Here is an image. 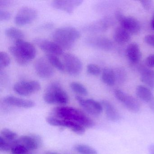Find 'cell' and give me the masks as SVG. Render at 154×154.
Here are the masks:
<instances>
[{"instance_id": "obj_1", "label": "cell", "mask_w": 154, "mask_h": 154, "mask_svg": "<svg viewBox=\"0 0 154 154\" xmlns=\"http://www.w3.org/2000/svg\"><path fill=\"white\" fill-rule=\"evenodd\" d=\"M53 116L76 122L85 128H92L94 122L82 112L73 107L62 106L53 109Z\"/></svg>"}, {"instance_id": "obj_2", "label": "cell", "mask_w": 154, "mask_h": 154, "mask_svg": "<svg viewBox=\"0 0 154 154\" xmlns=\"http://www.w3.org/2000/svg\"><path fill=\"white\" fill-rule=\"evenodd\" d=\"M81 37V33L75 28L64 26L59 28L53 32L52 37L55 43L63 49H70Z\"/></svg>"}, {"instance_id": "obj_3", "label": "cell", "mask_w": 154, "mask_h": 154, "mask_svg": "<svg viewBox=\"0 0 154 154\" xmlns=\"http://www.w3.org/2000/svg\"><path fill=\"white\" fill-rule=\"evenodd\" d=\"M44 100L48 104L64 105L68 102L69 98L60 84L55 82L50 83L47 87Z\"/></svg>"}, {"instance_id": "obj_4", "label": "cell", "mask_w": 154, "mask_h": 154, "mask_svg": "<svg viewBox=\"0 0 154 154\" xmlns=\"http://www.w3.org/2000/svg\"><path fill=\"white\" fill-rule=\"evenodd\" d=\"M46 121L52 126L67 128L78 135H82L85 131V128L76 122L59 119L54 116L48 117L46 118Z\"/></svg>"}, {"instance_id": "obj_5", "label": "cell", "mask_w": 154, "mask_h": 154, "mask_svg": "<svg viewBox=\"0 0 154 154\" xmlns=\"http://www.w3.org/2000/svg\"><path fill=\"white\" fill-rule=\"evenodd\" d=\"M86 45L93 48L103 51H110L113 47L112 41L106 37L103 36L92 35L87 37L84 39Z\"/></svg>"}, {"instance_id": "obj_6", "label": "cell", "mask_w": 154, "mask_h": 154, "mask_svg": "<svg viewBox=\"0 0 154 154\" xmlns=\"http://www.w3.org/2000/svg\"><path fill=\"white\" fill-rule=\"evenodd\" d=\"M114 95L130 111L137 113L140 110V106L138 101L134 97L120 90H116Z\"/></svg>"}, {"instance_id": "obj_7", "label": "cell", "mask_w": 154, "mask_h": 154, "mask_svg": "<svg viewBox=\"0 0 154 154\" xmlns=\"http://www.w3.org/2000/svg\"><path fill=\"white\" fill-rule=\"evenodd\" d=\"M75 99L82 108L92 116H99L103 110L101 103L93 99H85L80 95H76Z\"/></svg>"}, {"instance_id": "obj_8", "label": "cell", "mask_w": 154, "mask_h": 154, "mask_svg": "<svg viewBox=\"0 0 154 154\" xmlns=\"http://www.w3.org/2000/svg\"><path fill=\"white\" fill-rule=\"evenodd\" d=\"M41 85L37 81H20L14 86V90L17 94L21 96H26L38 91Z\"/></svg>"}, {"instance_id": "obj_9", "label": "cell", "mask_w": 154, "mask_h": 154, "mask_svg": "<svg viewBox=\"0 0 154 154\" xmlns=\"http://www.w3.org/2000/svg\"><path fill=\"white\" fill-rule=\"evenodd\" d=\"M37 16L35 9L30 7L21 8L16 14L15 22L18 26H25L33 22Z\"/></svg>"}, {"instance_id": "obj_10", "label": "cell", "mask_w": 154, "mask_h": 154, "mask_svg": "<svg viewBox=\"0 0 154 154\" xmlns=\"http://www.w3.org/2000/svg\"><path fill=\"white\" fill-rule=\"evenodd\" d=\"M64 64L67 72L72 75H77L82 69V63L75 55L66 54L63 55Z\"/></svg>"}, {"instance_id": "obj_11", "label": "cell", "mask_w": 154, "mask_h": 154, "mask_svg": "<svg viewBox=\"0 0 154 154\" xmlns=\"http://www.w3.org/2000/svg\"><path fill=\"white\" fill-rule=\"evenodd\" d=\"M116 17L121 27L125 29L130 34L136 35L140 31V24L135 18L124 16L120 12H117L116 14Z\"/></svg>"}, {"instance_id": "obj_12", "label": "cell", "mask_w": 154, "mask_h": 154, "mask_svg": "<svg viewBox=\"0 0 154 154\" xmlns=\"http://www.w3.org/2000/svg\"><path fill=\"white\" fill-rule=\"evenodd\" d=\"M35 69L37 74L43 79H49L54 74L53 66L46 57H40L35 62Z\"/></svg>"}, {"instance_id": "obj_13", "label": "cell", "mask_w": 154, "mask_h": 154, "mask_svg": "<svg viewBox=\"0 0 154 154\" xmlns=\"http://www.w3.org/2000/svg\"><path fill=\"white\" fill-rule=\"evenodd\" d=\"M33 41L40 49L48 54L60 55L63 54V48L54 42L42 38H35Z\"/></svg>"}, {"instance_id": "obj_14", "label": "cell", "mask_w": 154, "mask_h": 154, "mask_svg": "<svg viewBox=\"0 0 154 154\" xmlns=\"http://www.w3.org/2000/svg\"><path fill=\"white\" fill-rule=\"evenodd\" d=\"M17 142L26 147L30 151L35 150L42 146V138L36 134L24 135L17 139Z\"/></svg>"}, {"instance_id": "obj_15", "label": "cell", "mask_w": 154, "mask_h": 154, "mask_svg": "<svg viewBox=\"0 0 154 154\" xmlns=\"http://www.w3.org/2000/svg\"><path fill=\"white\" fill-rule=\"evenodd\" d=\"M83 2L82 0H57L52 2V6L56 9L72 14Z\"/></svg>"}, {"instance_id": "obj_16", "label": "cell", "mask_w": 154, "mask_h": 154, "mask_svg": "<svg viewBox=\"0 0 154 154\" xmlns=\"http://www.w3.org/2000/svg\"><path fill=\"white\" fill-rule=\"evenodd\" d=\"M109 21L108 19L104 18L93 21L84 26L82 30L85 33L97 34L105 32L108 29Z\"/></svg>"}, {"instance_id": "obj_17", "label": "cell", "mask_w": 154, "mask_h": 154, "mask_svg": "<svg viewBox=\"0 0 154 154\" xmlns=\"http://www.w3.org/2000/svg\"><path fill=\"white\" fill-rule=\"evenodd\" d=\"M15 46L29 61L34 59L35 57L36 50L35 47L31 43L20 39L16 41Z\"/></svg>"}, {"instance_id": "obj_18", "label": "cell", "mask_w": 154, "mask_h": 154, "mask_svg": "<svg viewBox=\"0 0 154 154\" xmlns=\"http://www.w3.org/2000/svg\"><path fill=\"white\" fill-rule=\"evenodd\" d=\"M3 101L8 105L24 109H29L34 107L35 105V102L33 101L22 99L12 95L5 97L3 99Z\"/></svg>"}, {"instance_id": "obj_19", "label": "cell", "mask_w": 154, "mask_h": 154, "mask_svg": "<svg viewBox=\"0 0 154 154\" xmlns=\"http://www.w3.org/2000/svg\"><path fill=\"white\" fill-rule=\"evenodd\" d=\"M103 109L104 110L106 117L109 120L112 122L119 121L121 116L116 108L109 101L103 100L101 102Z\"/></svg>"}, {"instance_id": "obj_20", "label": "cell", "mask_w": 154, "mask_h": 154, "mask_svg": "<svg viewBox=\"0 0 154 154\" xmlns=\"http://www.w3.org/2000/svg\"><path fill=\"white\" fill-rule=\"evenodd\" d=\"M126 55L131 62L133 63H138L141 57V52L138 45L135 43L128 45L126 49Z\"/></svg>"}, {"instance_id": "obj_21", "label": "cell", "mask_w": 154, "mask_h": 154, "mask_svg": "<svg viewBox=\"0 0 154 154\" xmlns=\"http://www.w3.org/2000/svg\"><path fill=\"white\" fill-rule=\"evenodd\" d=\"M140 72L141 82L149 88L154 89V70L146 67H141Z\"/></svg>"}, {"instance_id": "obj_22", "label": "cell", "mask_w": 154, "mask_h": 154, "mask_svg": "<svg viewBox=\"0 0 154 154\" xmlns=\"http://www.w3.org/2000/svg\"><path fill=\"white\" fill-rule=\"evenodd\" d=\"M113 39L118 44L123 45L130 40L131 34L122 27H119L114 31Z\"/></svg>"}, {"instance_id": "obj_23", "label": "cell", "mask_w": 154, "mask_h": 154, "mask_svg": "<svg viewBox=\"0 0 154 154\" xmlns=\"http://www.w3.org/2000/svg\"><path fill=\"white\" fill-rule=\"evenodd\" d=\"M136 94L141 100L151 103L154 99V95L149 88L144 85H140L136 89Z\"/></svg>"}, {"instance_id": "obj_24", "label": "cell", "mask_w": 154, "mask_h": 154, "mask_svg": "<svg viewBox=\"0 0 154 154\" xmlns=\"http://www.w3.org/2000/svg\"><path fill=\"white\" fill-rule=\"evenodd\" d=\"M9 51L18 64L21 66L26 65L30 62L16 46L13 45L9 47Z\"/></svg>"}, {"instance_id": "obj_25", "label": "cell", "mask_w": 154, "mask_h": 154, "mask_svg": "<svg viewBox=\"0 0 154 154\" xmlns=\"http://www.w3.org/2000/svg\"><path fill=\"white\" fill-rule=\"evenodd\" d=\"M102 80L107 85L113 86L116 82L115 71L111 68H104L102 73Z\"/></svg>"}, {"instance_id": "obj_26", "label": "cell", "mask_w": 154, "mask_h": 154, "mask_svg": "<svg viewBox=\"0 0 154 154\" xmlns=\"http://www.w3.org/2000/svg\"><path fill=\"white\" fill-rule=\"evenodd\" d=\"M5 34L8 37L18 40L23 39L25 35L22 30L15 27H9L5 30Z\"/></svg>"}, {"instance_id": "obj_27", "label": "cell", "mask_w": 154, "mask_h": 154, "mask_svg": "<svg viewBox=\"0 0 154 154\" xmlns=\"http://www.w3.org/2000/svg\"><path fill=\"white\" fill-rule=\"evenodd\" d=\"M46 58L52 65V66H54L61 72L64 71L65 69L64 64L57 55L47 54L46 55Z\"/></svg>"}, {"instance_id": "obj_28", "label": "cell", "mask_w": 154, "mask_h": 154, "mask_svg": "<svg viewBox=\"0 0 154 154\" xmlns=\"http://www.w3.org/2000/svg\"><path fill=\"white\" fill-rule=\"evenodd\" d=\"M74 149L80 154H97L95 149L85 144H78L75 145Z\"/></svg>"}, {"instance_id": "obj_29", "label": "cell", "mask_w": 154, "mask_h": 154, "mask_svg": "<svg viewBox=\"0 0 154 154\" xmlns=\"http://www.w3.org/2000/svg\"><path fill=\"white\" fill-rule=\"evenodd\" d=\"M71 89L80 96H86L88 92L87 89L82 84L77 82H73L70 84Z\"/></svg>"}, {"instance_id": "obj_30", "label": "cell", "mask_w": 154, "mask_h": 154, "mask_svg": "<svg viewBox=\"0 0 154 154\" xmlns=\"http://www.w3.org/2000/svg\"><path fill=\"white\" fill-rule=\"evenodd\" d=\"M1 136L8 141H14L18 138L17 133L8 128H3L2 130Z\"/></svg>"}, {"instance_id": "obj_31", "label": "cell", "mask_w": 154, "mask_h": 154, "mask_svg": "<svg viewBox=\"0 0 154 154\" xmlns=\"http://www.w3.org/2000/svg\"><path fill=\"white\" fill-rule=\"evenodd\" d=\"M15 140L8 141L0 136V150L2 152L11 150L12 147L15 145Z\"/></svg>"}, {"instance_id": "obj_32", "label": "cell", "mask_w": 154, "mask_h": 154, "mask_svg": "<svg viewBox=\"0 0 154 154\" xmlns=\"http://www.w3.org/2000/svg\"><path fill=\"white\" fill-rule=\"evenodd\" d=\"M11 151V154H24L32 151L29 150L24 145L18 143L16 140H15V145L12 147Z\"/></svg>"}, {"instance_id": "obj_33", "label": "cell", "mask_w": 154, "mask_h": 154, "mask_svg": "<svg viewBox=\"0 0 154 154\" xmlns=\"http://www.w3.org/2000/svg\"><path fill=\"white\" fill-rule=\"evenodd\" d=\"M11 59L9 56L6 52H1L0 53V68H5L9 65Z\"/></svg>"}, {"instance_id": "obj_34", "label": "cell", "mask_w": 154, "mask_h": 154, "mask_svg": "<svg viewBox=\"0 0 154 154\" xmlns=\"http://www.w3.org/2000/svg\"><path fill=\"white\" fill-rule=\"evenodd\" d=\"M87 72L89 74L98 75L101 73V69L98 66L94 64H89L87 66Z\"/></svg>"}, {"instance_id": "obj_35", "label": "cell", "mask_w": 154, "mask_h": 154, "mask_svg": "<svg viewBox=\"0 0 154 154\" xmlns=\"http://www.w3.org/2000/svg\"><path fill=\"white\" fill-rule=\"evenodd\" d=\"M115 73L116 75V81H118L120 82H122L126 79V73L122 69H118L115 71Z\"/></svg>"}, {"instance_id": "obj_36", "label": "cell", "mask_w": 154, "mask_h": 154, "mask_svg": "<svg viewBox=\"0 0 154 154\" xmlns=\"http://www.w3.org/2000/svg\"><path fill=\"white\" fill-rule=\"evenodd\" d=\"M11 13L6 11L1 10L0 11V20L1 21H6L11 18Z\"/></svg>"}, {"instance_id": "obj_37", "label": "cell", "mask_w": 154, "mask_h": 154, "mask_svg": "<svg viewBox=\"0 0 154 154\" xmlns=\"http://www.w3.org/2000/svg\"><path fill=\"white\" fill-rule=\"evenodd\" d=\"M146 64L149 68H154V54L150 55L146 58Z\"/></svg>"}, {"instance_id": "obj_38", "label": "cell", "mask_w": 154, "mask_h": 154, "mask_svg": "<svg viewBox=\"0 0 154 154\" xmlns=\"http://www.w3.org/2000/svg\"><path fill=\"white\" fill-rule=\"evenodd\" d=\"M142 7L146 11H149L151 9L153 5V2L152 1H142L140 2Z\"/></svg>"}, {"instance_id": "obj_39", "label": "cell", "mask_w": 154, "mask_h": 154, "mask_svg": "<svg viewBox=\"0 0 154 154\" xmlns=\"http://www.w3.org/2000/svg\"><path fill=\"white\" fill-rule=\"evenodd\" d=\"M145 42L150 46L154 48V35H149L146 36L144 38Z\"/></svg>"}, {"instance_id": "obj_40", "label": "cell", "mask_w": 154, "mask_h": 154, "mask_svg": "<svg viewBox=\"0 0 154 154\" xmlns=\"http://www.w3.org/2000/svg\"><path fill=\"white\" fill-rule=\"evenodd\" d=\"M53 27V25L52 23H46V24H44L43 25L38 26L36 30L41 31V30H46V29H49L52 28Z\"/></svg>"}, {"instance_id": "obj_41", "label": "cell", "mask_w": 154, "mask_h": 154, "mask_svg": "<svg viewBox=\"0 0 154 154\" xmlns=\"http://www.w3.org/2000/svg\"><path fill=\"white\" fill-rule=\"evenodd\" d=\"M13 1L10 0H0V7H5L12 4Z\"/></svg>"}, {"instance_id": "obj_42", "label": "cell", "mask_w": 154, "mask_h": 154, "mask_svg": "<svg viewBox=\"0 0 154 154\" xmlns=\"http://www.w3.org/2000/svg\"><path fill=\"white\" fill-rule=\"evenodd\" d=\"M149 154H154V144L149 145Z\"/></svg>"}, {"instance_id": "obj_43", "label": "cell", "mask_w": 154, "mask_h": 154, "mask_svg": "<svg viewBox=\"0 0 154 154\" xmlns=\"http://www.w3.org/2000/svg\"><path fill=\"white\" fill-rule=\"evenodd\" d=\"M149 107H150V109L154 112V101L151 102L150 103V104H149Z\"/></svg>"}, {"instance_id": "obj_44", "label": "cell", "mask_w": 154, "mask_h": 154, "mask_svg": "<svg viewBox=\"0 0 154 154\" xmlns=\"http://www.w3.org/2000/svg\"><path fill=\"white\" fill-rule=\"evenodd\" d=\"M151 26H152V28L154 30V17L152 19V21H151Z\"/></svg>"}, {"instance_id": "obj_45", "label": "cell", "mask_w": 154, "mask_h": 154, "mask_svg": "<svg viewBox=\"0 0 154 154\" xmlns=\"http://www.w3.org/2000/svg\"><path fill=\"white\" fill-rule=\"evenodd\" d=\"M45 154H57V153H55V152H50V151H49V152H47V153H46Z\"/></svg>"}, {"instance_id": "obj_46", "label": "cell", "mask_w": 154, "mask_h": 154, "mask_svg": "<svg viewBox=\"0 0 154 154\" xmlns=\"http://www.w3.org/2000/svg\"><path fill=\"white\" fill-rule=\"evenodd\" d=\"M33 154V153H32V152H31V151H30V152H28V153H26V154Z\"/></svg>"}]
</instances>
